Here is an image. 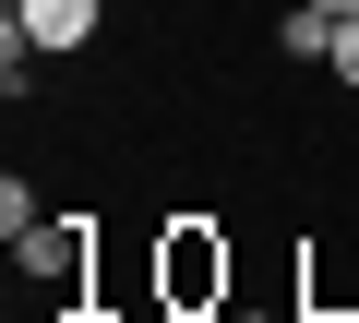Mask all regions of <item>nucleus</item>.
Wrapping results in <instances>:
<instances>
[{"label":"nucleus","instance_id":"1","mask_svg":"<svg viewBox=\"0 0 359 323\" xmlns=\"http://www.w3.org/2000/svg\"><path fill=\"white\" fill-rule=\"evenodd\" d=\"M13 25H25L36 48H84V36H96V0H13Z\"/></svg>","mask_w":359,"mask_h":323},{"label":"nucleus","instance_id":"4","mask_svg":"<svg viewBox=\"0 0 359 323\" xmlns=\"http://www.w3.org/2000/svg\"><path fill=\"white\" fill-rule=\"evenodd\" d=\"M216 275H228V263H216V252H204V240H180V252H168V287H180V299H204V287H216Z\"/></svg>","mask_w":359,"mask_h":323},{"label":"nucleus","instance_id":"3","mask_svg":"<svg viewBox=\"0 0 359 323\" xmlns=\"http://www.w3.org/2000/svg\"><path fill=\"white\" fill-rule=\"evenodd\" d=\"M25 263H36V275H60V287H72V275H84V240H72V228H36V240H25Z\"/></svg>","mask_w":359,"mask_h":323},{"label":"nucleus","instance_id":"5","mask_svg":"<svg viewBox=\"0 0 359 323\" xmlns=\"http://www.w3.org/2000/svg\"><path fill=\"white\" fill-rule=\"evenodd\" d=\"M36 228H48V216H36V192H25V180H0V240H13V252H25Z\"/></svg>","mask_w":359,"mask_h":323},{"label":"nucleus","instance_id":"2","mask_svg":"<svg viewBox=\"0 0 359 323\" xmlns=\"http://www.w3.org/2000/svg\"><path fill=\"white\" fill-rule=\"evenodd\" d=\"M276 48H287V60H335V13H311V0H299V13L276 25Z\"/></svg>","mask_w":359,"mask_h":323},{"label":"nucleus","instance_id":"6","mask_svg":"<svg viewBox=\"0 0 359 323\" xmlns=\"http://www.w3.org/2000/svg\"><path fill=\"white\" fill-rule=\"evenodd\" d=\"M335 84H359V25H335Z\"/></svg>","mask_w":359,"mask_h":323},{"label":"nucleus","instance_id":"7","mask_svg":"<svg viewBox=\"0 0 359 323\" xmlns=\"http://www.w3.org/2000/svg\"><path fill=\"white\" fill-rule=\"evenodd\" d=\"M311 13H335V25H359V0H311Z\"/></svg>","mask_w":359,"mask_h":323}]
</instances>
